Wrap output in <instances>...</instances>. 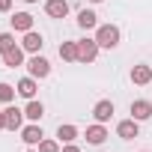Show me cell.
<instances>
[{"instance_id": "1", "label": "cell", "mask_w": 152, "mask_h": 152, "mask_svg": "<svg viewBox=\"0 0 152 152\" xmlns=\"http://www.w3.org/2000/svg\"><path fill=\"white\" fill-rule=\"evenodd\" d=\"M96 42H99V48H116L119 45V30L113 24H104V27H99Z\"/></svg>"}, {"instance_id": "2", "label": "cell", "mask_w": 152, "mask_h": 152, "mask_svg": "<svg viewBox=\"0 0 152 152\" xmlns=\"http://www.w3.org/2000/svg\"><path fill=\"white\" fill-rule=\"evenodd\" d=\"M96 54H99V42H96V39H84V42H78V60L93 63Z\"/></svg>"}, {"instance_id": "3", "label": "cell", "mask_w": 152, "mask_h": 152, "mask_svg": "<svg viewBox=\"0 0 152 152\" xmlns=\"http://www.w3.org/2000/svg\"><path fill=\"white\" fill-rule=\"evenodd\" d=\"M27 69H30V78H48L51 63H48L45 57H33V60L27 63Z\"/></svg>"}, {"instance_id": "4", "label": "cell", "mask_w": 152, "mask_h": 152, "mask_svg": "<svg viewBox=\"0 0 152 152\" xmlns=\"http://www.w3.org/2000/svg\"><path fill=\"white\" fill-rule=\"evenodd\" d=\"M131 116L140 122V119H149L152 116V104L146 102V99H137V102H131Z\"/></svg>"}, {"instance_id": "5", "label": "cell", "mask_w": 152, "mask_h": 152, "mask_svg": "<svg viewBox=\"0 0 152 152\" xmlns=\"http://www.w3.org/2000/svg\"><path fill=\"white\" fill-rule=\"evenodd\" d=\"M45 12H48L51 18H66V15H69V3H66V0H48V3H45Z\"/></svg>"}, {"instance_id": "6", "label": "cell", "mask_w": 152, "mask_h": 152, "mask_svg": "<svg viewBox=\"0 0 152 152\" xmlns=\"http://www.w3.org/2000/svg\"><path fill=\"white\" fill-rule=\"evenodd\" d=\"M9 21H12V27H15V30H24V33H30V30H33V15H30V12H15Z\"/></svg>"}, {"instance_id": "7", "label": "cell", "mask_w": 152, "mask_h": 152, "mask_svg": "<svg viewBox=\"0 0 152 152\" xmlns=\"http://www.w3.org/2000/svg\"><path fill=\"white\" fill-rule=\"evenodd\" d=\"M116 134L125 137V140H134V137H137V119H134V116H131V119H122V122L116 125Z\"/></svg>"}, {"instance_id": "8", "label": "cell", "mask_w": 152, "mask_h": 152, "mask_svg": "<svg viewBox=\"0 0 152 152\" xmlns=\"http://www.w3.org/2000/svg\"><path fill=\"white\" fill-rule=\"evenodd\" d=\"M3 116H6V128H9V131H15V128H21L24 110H18V107H6V110H3Z\"/></svg>"}, {"instance_id": "9", "label": "cell", "mask_w": 152, "mask_h": 152, "mask_svg": "<svg viewBox=\"0 0 152 152\" xmlns=\"http://www.w3.org/2000/svg\"><path fill=\"white\" fill-rule=\"evenodd\" d=\"M93 116H96L99 122H107V119L113 116V102H99V104L93 107Z\"/></svg>"}, {"instance_id": "10", "label": "cell", "mask_w": 152, "mask_h": 152, "mask_svg": "<svg viewBox=\"0 0 152 152\" xmlns=\"http://www.w3.org/2000/svg\"><path fill=\"white\" fill-rule=\"evenodd\" d=\"M131 81L134 84H149L152 81V69L149 66H134L131 69Z\"/></svg>"}, {"instance_id": "11", "label": "cell", "mask_w": 152, "mask_h": 152, "mask_svg": "<svg viewBox=\"0 0 152 152\" xmlns=\"http://www.w3.org/2000/svg\"><path fill=\"white\" fill-rule=\"evenodd\" d=\"M21 45H24V51H30V54H36V51H39V48L45 45V42H42V36H39V33H33V30H30V33L24 36V42H21Z\"/></svg>"}, {"instance_id": "12", "label": "cell", "mask_w": 152, "mask_h": 152, "mask_svg": "<svg viewBox=\"0 0 152 152\" xmlns=\"http://www.w3.org/2000/svg\"><path fill=\"white\" fill-rule=\"evenodd\" d=\"M21 140L30 143V146H33V143H42V128H39V125H27V128L21 131Z\"/></svg>"}, {"instance_id": "13", "label": "cell", "mask_w": 152, "mask_h": 152, "mask_svg": "<svg viewBox=\"0 0 152 152\" xmlns=\"http://www.w3.org/2000/svg\"><path fill=\"white\" fill-rule=\"evenodd\" d=\"M21 60H24V51H21L18 45H15L12 51H6V54H3V63H6L9 69H15V66H21Z\"/></svg>"}, {"instance_id": "14", "label": "cell", "mask_w": 152, "mask_h": 152, "mask_svg": "<svg viewBox=\"0 0 152 152\" xmlns=\"http://www.w3.org/2000/svg\"><path fill=\"white\" fill-rule=\"evenodd\" d=\"M104 137H107V131H104L102 125H90V128H87V140H90L93 146H99V143H104Z\"/></svg>"}, {"instance_id": "15", "label": "cell", "mask_w": 152, "mask_h": 152, "mask_svg": "<svg viewBox=\"0 0 152 152\" xmlns=\"http://www.w3.org/2000/svg\"><path fill=\"white\" fill-rule=\"evenodd\" d=\"M60 57L63 60H78V42H63L60 45Z\"/></svg>"}, {"instance_id": "16", "label": "cell", "mask_w": 152, "mask_h": 152, "mask_svg": "<svg viewBox=\"0 0 152 152\" xmlns=\"http://www.w3.org/2000/svg\"><path fill=\"white\" fill-rule=\"evenodd\" d=\"M57 137H60L63 143H72L75 137H78V128H75V125H60V128H57Z\"/></svg>"}, {"instance_id": "17", "label": "cell", "mask_w": 152, "mask_h": 152, "mask_svg": "<svg viewBox=\"0 0 152 152\" xmlns=\"http://www.w3.org/2000/svg\"><path fill=\"white\" fill-rule=\"evenodd\" d=\"M78 24H81L84 30H93V27L99 24V21H96V12H90V9H84V12L78 15Z\"/></svg>"}, {"instance_id": "18", "label": "cell", "mask_w": 152, "mask_h": 152, "mask_svg": "<svg viewBox=\"0 0 152 152\" xmlns=\"http://www.w3.org/2000/svg\"><path fill=\"white\" fill-rule=\"evenodd\" d=\"M18 93H21L24 99H33V96H36V81H33V78H24V81L18 84Z\"/></svg>"}, {"instance_id": "19", "label": "cell", "mask_w": 152, "mask_h": 152, "mask_svg": "<svg viewBox=\"0 0 152 152\" xmlns=\"http://www.w3.org/2000/svg\"><path fill=\"white\" fill-rule=\"evenodd\" d=\"M42 113H45V107H42L39 102H33V99H30V104H27V110H24V116L36 122V119H42Z\"/></svg>"}, {"instance_id": "20", "label": "cell", "mask_w": 152, "mask_h": 152, "mask_svg": "<svg viewBox=\"0 0 152 152\" xmlns=\"http://www.w3.org/2000/svg\"><path fill=\"white\" fill-rule=\"evenodd\" d=\"M15 48V39L9 36V33H0V54H6V51H12Z\"/></svg>"}, {"instance_id": "21", "label": "cell", "mask_w": 152, "mask_h": 152, "mask_svg": "<svg viewBox=\"0 0 152 152\" xmlns=\"http://www.w3.org/2000/svg\"><path fill=\"white\" fill-rule=\"evenodd\" d=\"M15 93H18V90H12L9 84H0V102H12Z\"/></svg>"}, {"instance_id": "22", "label": "cell", "mask_w": 152, "mask_h": 152, "mask_svg": "<svg viewBox=\"0 0 152 152\" xmlns=\"http://www.w3.org/2000/svg\"><path fill=\"white\" fill-rule=\"evenodd\" d=\"M39 152H60V146H57L54 140H42V143H39Z\"/></svg>"}, {"instance_id": "23", "label": "cell", "mask_w": 152, "mask_h": 152, "mask_svg": "<svg viewBox=\"0 0 152 152\" xmlns=\"http://www.w3.org/2000/svg\"><path fill=\"white\" fill-rule=\"evenodd\" d=\"M12 9V0H0V12H9Z\"/></svg>"}, {"instance_id": "24", "label": "cell", "mask_w": 152, "mask_h": 152, "mask_svg": "<svg viewBox=\"0 0 152 152\" xmlns=\"http://www.w3.org/2000/svg\"><path fill=\"white\" fill-rule=\"evenodd\" d=\"M63 152H81V149H78V146H66Z\"/></svg>"}, {"instance_id": "25", "label": "cell", "mask_w": 152, "mask_h": 152, "mask_svg": "<svg viewBox=\"0 0 152 152\" xmlns=\"http://www.w3.org/2000/svg\"><path fill=\"white\" fill-rule=\"evenodd\" d=\"M0 128H6V116L3 113H0Z\"/></svg>"}, {"instance_id": "26", "label": "cell", "mask_w": 152, "mask_h": 152, "mask_svg": "<svg viewBox=\"0 0 152 152\" xmlns=\"http://www.w3.org/2000/svg\"><path fill=\"white\" fill-rule=\"evenodd\" d=\"M24 3H36V0H24Z\"/></svg>"}, {"instance_id": "27", "label": "cell", "mask_w": 152, "mask_h": 152, "mask_svg": "<svg viewBox=\"0 0 152 152\" xmlns=\"http://www.w3.org/2000/svg\"><path fill=\"white\" fill-rule=\"evenodd\" d=\"M93 3H102V0H93Z\"/></svg>"}]
</instances>
